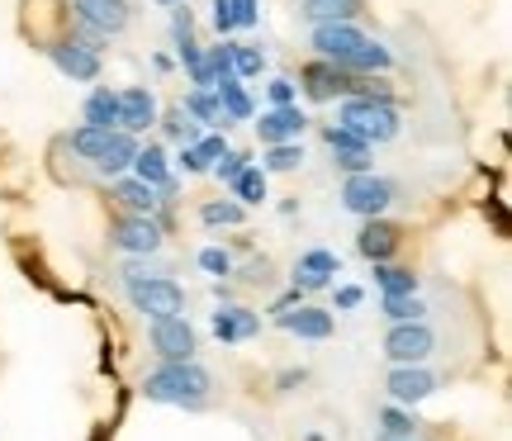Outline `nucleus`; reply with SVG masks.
Returning a JSON list of instances; mask_svg holds the SVG:
<instances>
[{"mask_svg":"<svg viewBox=\"0 0 512 441\" xmlns=\"http://www.w3.org/2000/svg\"><path fill=\"white\" fill-rule=\"evenodd\" d=\"M214 394V375L190 356V361H162L143 380L147 404H176V408H204Z\"/></svg>","mask_w":512,"mask_h":441,"instance_id":"f257e3e1","label":"nucleus"},{"mask_svg":"<svg viewBox=\"0 0 512 441\" xmlns=\"http://www.w3.org/2000/svg\"><path fill=\"white\" fill-rule=\"evenodd\" d=\"M337 124L356 129L366 143H389L399 138V110L384 100V95H347L337 105Z\"/></svg>","mask_w":512,"mask_h":441,"instance_id":"f03ea898","label":"nucleus"},{"mask_svg":"<svg viewBox=\"0 0 512 441\" xmlns=\"http://www.w3.org/2000/svg\"><path fill=\"white\" fill-rule=\"evenodd\" d=\"M128 304L143 313V318H171L185 313V290L171 276H152V280H128Z\"/></svg>","mask_w":512,"mask_h":441,"instance_id":"7ed1b4c3","label":"nucleus"},{"mask_svg":"<svg viewBox=\"0 0 512 441\" xmlns=\"http://www.w3.org/2000/svg\"><path fill=\"white\" fill-rule=\"evenodd\" d=\"M394 204V185L375 176V171H356L342 181V209L361 214V219H384V209Z\"/></svg>","mask_w":512,"mask_h":441,"instance_id":"20e7f679","label":"nucleus"},{"mask_svg":"<svg viewBox=\"0 0 512 441\" xmlns=\"http://www.w3.org/2000/svg\"><path fill=\"white\" fill-rule=\"evenodd\" d=\"M147 342L162 361H190L200 351V337L190 328L185 313H171V318H147Z\"/></svg>","mask_w":512,"mask_h":441,"instance_id":"39448f33","label":"nucleus"},{"mask_svg":"<svg viewBox=\"0 0 512 441\" xmlns=\"http://www.w3.org/2000/svg\"><path fill=\"white\" fill-rule=\"evenodd\" d=\"M437 351V332L427 328V323H394L389 337H384V356L394 361V366H422L427 356Z\"/></svg>","mask_w":512,"mask_h":441,"instance_id":"423d86ee","label":"nucleus"},{"mask_svg":"<svg viewBox=\"0 0 512 441\" xmlns=\"http://www.w3.org/2000/svg\"><path fill=\"white\" fill-rule=\"evenodd\" d=\"M114 247L128 252V257H157L162 252V223L152 214H128V219L114 223Z\"/></svg>","mask_w":512,"mask_h":441,"instance_id":"0eeeda50","label":"nucleus"},{"mask_svg":"<svg viewBox=\"0 0 512 441\" xmlns=\"http://www.w3.org/2000/svg\"><path fill=\"white\" fill-rule=\"evenodd\" d=\"M366 43V34L351 24V19H332V24H313V48L323 62H337V67H347L351 53Z\"/></svg>","mask_w":512,"mask_h":441,"instance_id":"6e6552de","label":"nucleus"},{"mask_svg":"<svg viewBox=\"0 0 512 441\" xmlns=\"http://www.w3.org/2000/svg\"><path fill=\"white\" fill-rule=\"evenodd\" d=\"M384 389H389V404L413 408V404H422V399H432L441 389V380L427 366H394L389 380H384Z\"/></svg>","mask_w":512,"mask_h":441,"instance_id":"1a4fd4ad","label":"nucleus"},{"mask_svg":"<svg viewBox=\"0 0 512 441\" xmlns=\"http://www.w3.org/2000/svg\"><path fill=\"white\" fill-rule=\"evenodd\" d=\"M275 328H285L299 342H328L337 318H332V309H318V304H294V309L275 313Z\"/></svg>","mask_w":512,"mask_h":441,"instance_id":"9d476101","label":"nucleus"},{"mask_svg":"<svg viewBox=\"0 0 512 441\" xmlns=\"http://www.w3.org/2000/svg\"><path fill=\"white\" fill-rule=\"evenodd\" d=\"M304 129H309V114L299 110V105H271V110L261 114V124H256V138H261V147L299 143Z\"/></svg>","mask_w":512,"mask_h":441,"instance_id":"9b49d317","label":"nucleus"},{"mask_svg":"<svg viewBox=\"0 0 512 441\" xmlns=\"http://www.w3.org/2000/svg\"><path fill=\"white\" fill-rule=\"evenodd\" d=\"M48 57H53V67L67 76V81H95V76H100V53H95L91 43L67 38V43H53Z\"/></svg>","mask_w":512,"mask_h":441,"instance_id":"f8f14e48","label":"nucleus"},{"mask_svg":"<svg viewBox=\"0 0 512 441\" xmlns=\"http://www.w3.org/2000/svg\"><path fill=\"white\" fill-rule=\"evenodd\" d=\"M342 276V257L337 252H328V247H309L304 257L294 261V285L309 294V290H323V285H332V280Z\"/></svg>","mask_w":512,"mask_h":441,"instance_id":"ddd939ff","label":"nucleus"},{"mask_svg":"<svg viewBox=\"0 0 512 441\" xmlns=\"http://www.w3.org/2000/svg\"><path fill=\"white\" fill-rule=\"evenodd\" d=\"M157 95L147 91V86H124L119 91V129L124 133H143L157 124Z\"/></svg>","mask_w":512,"mask_h":441,"instance_id":"4468645a","label":"nucleus"},{"mask_svg":"<svg viewBox=\"0 0 512 441\" xmlns=\"http://www.w3.org/2000/svg\"><path fill=\"white\" fill-rule=\"evenodd\" d=\"M72 10L81 24H91L100 34H124L128 29V0H72Z\"/></svg>","mask_w":512,"mask_h":441,"instance_id":"2eb2a0df","label":"nucleus"},{"mask_svg":"<svg viewBox=\"0 0 512 441\" xmlns=\"http://www.w3.org/2000/svg\"><path fill=\"white\" fill-rule=\"evenodd\" d=\"M138 181H147V185H157L162 195H171L176 190V181H171V162H166V147L162 143H138V152H133V166H128Z\"/></svg>","mask_w":512,"mask_h":441,"instance_id":"dca6fc26","label":"nucleus"},{"mask_svg":"<svg viewBox=\"0 0 512 441\" xmlns=\"http://www.w3.org/2000/svg\"><path fill=\"white\" fill-rule=\"evenodd\" d=\"M209 328H214V337H219V342H228V347H233V342H252L256 332H261V318H256L252 309L223 304V309L209 318Z\"/></svg>","mask_w":512,"mask_h":441,"instance_id":"f3484780","label":"nucleus"},{"mask_svg":"<svg viewBox=\"0 0 512 441\" xmlns=\"http://www.w3.org/2000/svg\"><path fill=\"white\" fill-rule=\"evenodd\" d=\"M356 252L366 261H389L399 252V228L384 219H366L361 223V233H356Z\"/></svg>","mask_w":512,"mask_h":441,"instance_id":"a211bd4d","label":"nucleus"},{"mask_svg":"<svg viewBox=\"0 0 512 441\" xmlns=\"http://www.w3.org/2000/svg\"><path fill=\"white\" fill-rule=\"evenodd\" d=\"M133 152H138V133L114 129L110 143H105V152L95 157V171H105V176H124L128 166H133Z\"/></svg>","mask_w":512,"mask_h":441,"instance_id":"6ab92c4d","label":"nucleus"},{"mask_svg":"<svg viewBox=\"0 0 512 441\" xmlns=\"http://www.w3.org/2000/svg\"><path fill=\"white\" fill-rule=\"evenodd\" d=\"M214 95H219L223 119H233V124H242V119H252L256 114L252 95H247V86H242L238 76H219V81H214Z\"/></svg>","mask_w":512,"mask_h":441,"instance_id":"aec40b11","label":"nucleus"},{"mask_svg":"<svg viewBox=\"0 0 512 441\" xmlns=\"http://www.w3.org/2000/svg\"><path fill=\"white\" fill-rule=\"evenodd\" d=\"M114 195L124 200L128 214H157V209H162V190H157V185H147V181H138V176H119Z\"/></svg>","mask_w":512,"mask_h":441,"instance_id":"412c9836","label":"nucleus"},{"mask_svg":"<svg viewBox=\"0 0 512 441\" xmlns=\"http://www.w3.org/2000/svg\"><path fill=\"white\" fill-rule=\"evenodd\" d=\"M181 110L195 119V124H204V129H228V119H223L219 110V95H214V86H195V91H185Z\"/></svg>","mask_w":512,"mask_h":441,"instance_id":"4be33fe9","label":"nucleus"},{"mask_svg":"<svg viewBox=\"0 0 512 441\" xmlns=\"http://www.w3.org/2000/svg\"><path fill=\"white\" fill-rule=\"evenodd\" d=\"M86 124H95V129H119V91L95 86V91L86 95Z\"/></svg>","mask_w":512,"mask_h":441,"instance_id":"5701e85b","label":"nucleus"},{"mask_svg":"<svg viewBox=\"0 0 512 441\" xmlns=\"http://www.w3.org/2000/svg\"><path fill=\"white\" fill-rule=\"evenodd\" d=\"M389 67H394V53H389L384 43H375V38H366L347 62V72H361V76H384Z\"/></svg>","mask_w":512,"mask_h":441,"instance_id":"b1692460","label":"nucleus"},{"mask_svg":"<svg viewBox=\"0 0 512 441\" xmlns=\"http://www.w3.org/2000/svg\"><path fill=\"white\" fill-rule=\"evenodd\" d=\"M403 437H418V418L403 404H384L380 408V441H403Z\"/></svg>","mask_w":512,"mask_h":441,"instance_id":"393cba45","label":"nucleus"},{"mask_svg":"<svg viewBox=\"0 0 512 441\" xmlns=\"http://www.w3.org/2000/svg\"><path fill=\"white\" fill-rule=\"evenodd\" d=\"M228 185H233V200H238V204H261V200H266V171H261V166H252V162L242 166Z\"/></svg>","mask_w":512,"mask_h":441,"instance_id":"a878e982","label":"nucleus"},{"mask_svg":"<svg viewBox=\"0 0 512 441\" xmlns=\"http://www.w3.org/2000/svg\"><path fill=\"white\" fill-rule=\"evenodd\" d=\"M242 219H247V204H238V200H204L200 204V223H209V228H238Z\"/></svg>","mask_w":512,"mask_h":441,"instance_id":"bb28decb","label":"nucleus"},{"mask_svg":"<svg viewBox=\"0 0 512 441\" xmlns=\"http://www.w3.org/2000/svg\"><path fill=\"white\" fill-rule=\"evenodd\" d=\"M375 266V285L380 294H418V276L403 271V266H389V261H370Z\"/></svg>","mask_w":512,"mask_h":441,"instance_id":"cd10ccee","label":"nucleus"},{"mask_svg":"<svg viewBox=\"0 0 512 441\" xmlns=\"http://www.w3.org/2000/svg\"><path fill=\"white\" fill-rule=\"evenodd\" d=\"M384 318L389 323H418V318H427V304L418 294H384Z\"/></svg>","mask_w":512,"mask_h":441,"instance_id":"c85d7f7f","label":"nucleus"},{"mask_svg":"<svg viewBox=\"0 0 512 441\" xmlns=\"http://www.w3.org/2000/svg\"><path fill=\"white\" fill-rule=\"evenodd\" d=\"M356 0H309L304 5V19L309 24H332V19H356Z\"/></svg>","mask_w":512,"mask_h":441,"instance_id":"c756f323","label":"nucleus"},{"mask_svg":"<svg viewBox=\"0 0 512 441\" xmlns=\"http://www.w3.org/2000/svg\"><path fill=\"white\" fill-rule=\"evenodd\" d=\"M299 162H304V143H271L266 157H261V171H266V176H271V171H294Z\"/></svg>","mask_w":512,"mask_h":441,"instance_id":"7c9ffc66","label":"nucleus"},{"mask_svg":"<svg viewBox=\"0 0 512 441\" xmlns=\"http://www.w3.org/2000/svg\"><path fill=\"white\" fill-rule=\"evenodd\" d=\"M114 129H95V124H81V129L72 133V152L76 157H86V162H95L100 152H105V143H110Z\"/></svg>","mask_w":512,"mask_h":441,"instance_id":"2f4dec72","label":"nucleus"},{"mask_svg":"<svg viewBox=\"0 0 512 441\" xmlns=\"http://www.w3.org/2000/svg\"><path fill=\"white\" fill-rule=\"evenodd\" d=\"M162 119V129H166V138H176V143H195L200 138V129H195V119L176 105V110H166V114H157Z\"/></svg>","mask_w":512,"mask_h":441,"instance_id":"473e14b6","label":"nucleus"},{"mask_svg":"<svg viewBox=\"0 0 512 441\" xmlns=\"http://www.w3.org/2000/svg\"><path fill=\"white\" fill-rule=\"evenodd\" d=\"M261 72H266V53L247 48V43H233V76L247 81V76H261Z\"/></svg>","mask_w":512,"mask_h":441,"instance_id":"72a5a7b5","label":"nucleus"},{"mask_svg":"<svg viewBox=\"0 0 512 441\" xmlns=\"http://www.w3.org/2000/svg\"><path fill=\"white\" fill-rule=\"evenodd\" d=\"M323 138H328L332 152H370L366 138H361L356 129H347V124H328V129H323Z\"/></svg>","mask_w":512,"mask_h":441,"instance_id":"f704fd0d","label":"nucleus"},{"mask_svg":"<svg viewBox=\"0 0 512 441\" xmlns=\"http://www.w3.org/2000/svg\"><path fill=\"white\" fill-rule=\"evenodd\" d=\"M190 147H195V157H200V166L209 171V166H214V162L223 157V152H228V138H223V133H200V138H195Z\"/></svg>","mask_w":512,"mask_h":441,"instance_id":"c9c22d12","label":"nucleus"},{"mask_svg":"<svg viewBox=\"0 0 512 441\" xmlns=\"http://www.w3.org/2000/svg\"><path fill=\"white\" fill-rule=\"evenodd\" d=\"M195 261H200V271H204V276H214V280L233 276V257H228L223 247H204V252H200Z\"/></svg>","mask_w":512,"mask_h":441,"instance_id":"e433bc0d","label":"nucleus"},{"mask_svg":"<svg viewBox=\"0 0 512 441\" xmlns=\"http://www.w3.org/2000/svg\"><path fill=\"white\" fill-rule=\"evenodd\" d=\"M204 72H209V81H219V76H233V43H219V48H209V53H204Z\"/></svg>","mask_w":512,"mask_h":441,"instance_id":"4c0bfd02","label":"nucleus"},{"mask_svg":"<svg viewBox=\"0 0 512 441\" xmlns=\"http://www.w3.org/2000/svg\"><path fill=\"white\" fill-rule=\"evenodd\" d=\"M252 162V157H247V152H233V147H228V152H223L219 162L209 166V171H214V176H219V181H233V176H238L242 166Z\"/></svg>","mask_w":512,"mask_h":441,"instance_id":"58836bf2","label":"nucleus"},{"mask_svg":"<svg viewBox=\"0 0 512 441\" xmlns=\"http://www.w3.org/2000/svg\"><path fill=\"white\" fill-rule=\"evenodd\" d=\"M152 276H166V271H162V266H157L152 257H133V261H124V285H128V280H152Z\"/></svg>","mask_w":512,"mask_h":441,"instance_id":"ea45409f","label":"nucleus"},{"mask_svg":"<svg viewBox=\"0 0 512 441\" xmlns=\"http://www.w3.org/2000/svg\"><path fill=\"white\" fill-rule=\"evenodd\" d=\"M361 299H366V290H361V285H337V290H332V313H337V309H342V313L361 309Z\"/></svg>","mask_w":512,"mask_h":441,"instance_id":"a19ab883","label":"nucleus"},{"mask_svg":"<svg viewBox=\"0 0 512 441\" xmlns=\"http://www.w3.org/2000/svg\"><path fill=\"white\" fill-rule=\"evenodd\" d=\"M228 5H233L238 29H256V24H261V0H228Z\"/></svg>","mask_w":512,"mask_h":441,"instance_id":"79ce46f5","label":"nucleus"},{"mask_svg":"<svg viewBox=\"0 0 512 441\" xmlns=\"http://www.w3.org/2000/svg\"><path fill=\"white\" fill-rule=\"evenodd\" d=\"M332 157H337V171H347V176H356V171H375L370 152H332Z\"/></svg>","mask_w":512,"mask_h":441,"instance_id":"37998d69","label":"nucleus"},{"mask_svg":"<svg viewBox=\"0 0 512 441\" xmlns=\"http://www.w3.org/2000/svg\"><path fill=\"white\" fill-rule=\"evenodd\" d=\"M266 100H271V105H294V81L290 76H275L271 86H266Z\"/></svg>","mask_w":512,"mask_h":441,"instance_id":"c03bdc74","label":"nucleus"},{"mask_svg":"<svg viewBox=\"0 0 512 441\" xmlns=\"http://www.w3.org/2000/svg\"><path fill=\"white\" fill-rule=\"evenodd\" d=\"M209 10H214V29H219V34H233V29H238V19H233V5H228V0H214Z\"/></svg>","mask_w":512,"mask_h":441,"instance_id":"a18cd8bd","label":"nucleus"},{"mask_svg":"<svg viewBox=\"0 0 512 441\" xmlns=\"http://www.w3.org/2000/svg\"><path fill=\"white\" fill-rule=\"evenodd\" d=\"M176 162H181L185 176H200V171H204L200 157H195V147H190V143H181V157H176Z\"/></svg>","mask_w":512,"mask_h":441,"instance_id":"49530a36","label":"nucleus"},{"mask_svg":"<svg viewBox=\"0 0 512 441\" xmlns=\"http://www.w3.org/2000/svg\"><path fill=\"white\" fill-rule=\"evenodd\" d=\"M242 280H247V285H266V280H271V266H266V261H252V266L242 271Z\"/></svg>","mask_w":512,"mask_h":441,"instance_id":"de8ad7c7","label":"nucleus"},{"mask_svg":"<svg viewBox=\"0 0 512 441\" xmlns=\"http://www.w3.org/2000/svg\"><path fill=\"white\" fill-rule=\"evenodd\" d=\"M294 304H304V290H299V285H294V290H285V294H280V299H275V304H271V313H285V309H294Z\"/></svg>","mask_w":512,"mask_h":441,"instance_id":"09e8293b","label":"nucleus"},{"mask_svg":"<svg viewBox=\"0 0 512 441\" xmlns=\"http://www.w3.org/2000/svg\"><path fill=\"white\" fill-rule=\"evenodd\" d=\"M299 380H304V370H290V375H280V389H294Z\"/></svg>","mask_w":512,"mask_h":441,"instance_id":"8fccbe9b","label":"nucleus"},{"mask_svg":"<svg viewBox=\"0 0 512 441\" xmlns=\"http://www.w3.org/2000/svg\"><path fill=\"white\" fill-rule=\"evenodd\" d=\"M157 5H185V0H157Z\"/></svg>","mask_w":512,"mask_h":441,"instance_id":"3c124183","label":"nucleus"},{"mask_svg":"<svg viewBox=\"0 0 512 441\" xmlns=\"http://www.w3.org/2000/svg\"><path fill=\"white\" fill-rule=\"evenodd\" d=\"M403 441H418V437H403Z\"/></svg>","mask_w":512,"mask_h":441,"instance_id":"603ef678","label":"nucleus"}]
</instances>
